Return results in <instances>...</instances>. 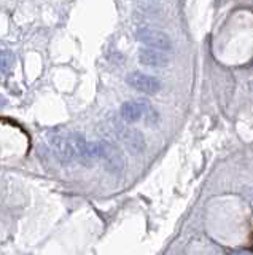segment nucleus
I'll return each instance as SVG.
<instances>
[{"label":"nucleus","instance_id":"nucleus-7","mask_svg":"<svg viewBox=\"0 0 253 255\" xmlns=\"http://www.w3.org/2000/svg\"><path fill=\"white\" fill-rule=\"evenodd\" d=\"M121 117L124 122L128 123H136L142 117V106L140 102H134V101H128L121 106Z\"/></svg>","mask_w":253,"mask_h":255},{"label":"nucleus","instance_id":"nucleus-2","mask_svg":"<svg viewBox=\"0 0 253 255\" xmlns=\"http://www.w3.org/2000/svg\"><path fill=\"white\" fill-rule=\"evenodd\" d=\"M136 37L139 42L150 48H158L163 51H170L172 50V40L166 32L160 29H152V27H140L136 32Z\"/></svg>","mask_w":253,"mask_h":255},{"label":"nucleus","instance_id":"nucleus-10","mask_svg":"<svg viewBox=\"0 0 253 255\" xmlns=\"http://www.w3.org/2000/svg\"><path fill=\"white\" fill-rule=\"evenodd\" d=\"M3 104H5V99H2V98H0V106H3Z\"/></svg>","mask_w":253,"mask_h":255},{"label":"nucleus","instance_id":"nucleus-8","mask_svg":"<svg viewBox=\"0 0 253 255\" xmlns=\"http://www.w3.org/2000/svg\"><path fill=\"white\" fill-rule=\"evenodd\" d=\"M14 62H16V58H14V54L11 51L8 50L0 51V75L8 77L13 72Z\"/></svg>","mask_w":253,"mask_h":255},{"label":"nucleus","instance_id":"nucleus-3","mask_svg":"<svg viewBox=\"0 0 253 255\" xmlns=\"http://www.w3.org/2000/svg\"><path fill=\"white\" fill-rule=\"evenodd\" d=\"M126 83L131 88L137 90L140 93L145 94H156L161 90V82L156 77L142 74V72H131V74L126 77Z\"/></svg>","mask_w":253,"mask_h":255},{"label":"nucleus","instance_id":"nucleus-5","mask_svg":"<svg viewBox=\"0 0 253 255\" xmlns=\"http://www.w3.org/2000/svg\"><path fill=\"white\" fill-rule=\"evenodd\" d=\"M121 139L124 142V147L128 148L131 155H142L145 151V137L139 129H132V128H124L121 132Z\"/></svg>","mask_w":253,"mask_h":255},{"label":"nucleus","instance_id":"nucleus-1","mask_svg":"<svg viewBox=\"0 0 253 255\" xmlns=\"http://www.w3.org/2000/svg\"><path fill=\"white\" fill-rule=\"evenodd\" d=\"M100 147V155L99 158L104 163L105 169L113 174V175H120L124 171V156L121 153V150L118 148L115 143L112 142H99Z\"/></svg>","mask_w":253,"mask_h":255},{"label":"nucleus","instance_id":"nucleus-6","mask_svg":"<svg viewBox=\"0 0 253 255\" xmlns=\"http://www.w3.org/2000/svg\"><path fill=\"white\" fill-rule=\"evenodd\" d=\"M139 61L140 64H144V66H148V67H166L170 59L163 50L148 46V48H142L139 51Z\"/></svg>","mask_w":253,"mask_h":255},{"label":"nucleus","instance_id":"nucleus-9","mask_svg":"<svg viewBox=\"0 0 253 255\" xmlns=\"http://www.w3.org/2000/svg\"><path fill=\"white\" fill-rule=\"evenodd\" d=\"M142 106V114L147 115V125H155L158 122V114L148 101H139Z\"/></svg>","mask_w":253,"mask_h":255},{"label":"nucleus","instance_id":"nucleus-4","mask_svg":"<svg viewBox=\"0 0 253 255\" xmlns=\"http://www.w3.org/2000/svg\"><path fill=\"white\" fill-rule=\"evenodd\" d=\"M50 143H51L53 151L56 153V156L61 159V161L70 163V161H74V159H77L74 147H72V142H70L69 135H61V134L51 135Z\"/></svg>","mask_w":253,"mask_h":255}]
</instances>
